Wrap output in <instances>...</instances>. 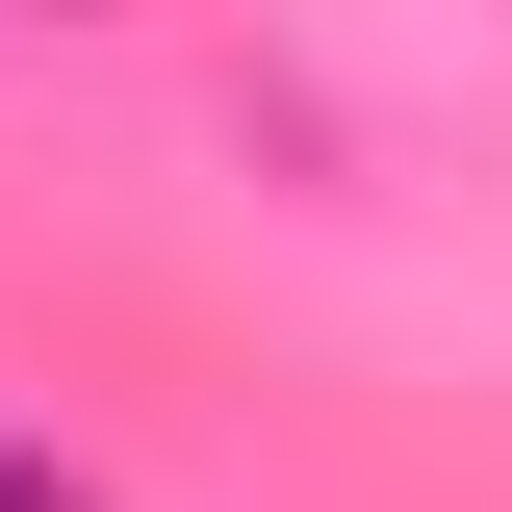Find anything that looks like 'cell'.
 I'll use <instances>...</instances> for the list:
<instances>
[{
    "label": "cell",
    "instance_id": "obj_1",
    "mask_svg": "<svg viewBox=\"0 0 512 512\" xmlns=\"http://www.w3.org/2000/svg\"><path fill=\"white\" fill-rule=\"evenodd\" d=\"M0 512H103V487H77V461H52V436H0Z\"/></svg>",
    "mask_w": 512,
    "mask_h": 512
}]
</instances>
